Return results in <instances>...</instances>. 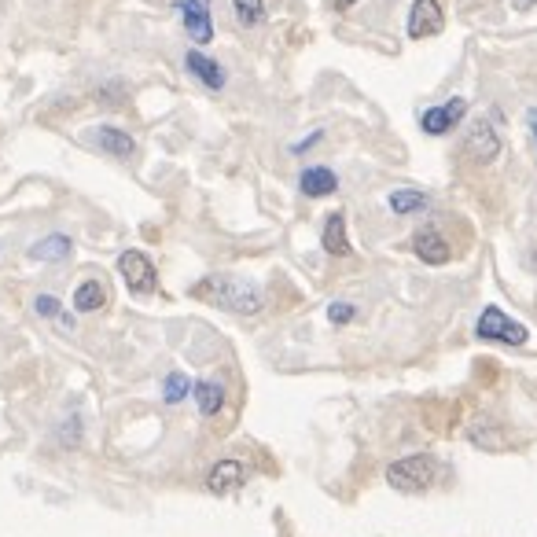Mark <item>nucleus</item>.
I'll list each match as a JSON object with an SVG mask.
<instances>
[{
  "instance_id": "12",
  "label": "nucleus",
  "mask_w": 537,
  "mask_h": 537,
  "mask_svg": "<svg viewBox=\"0 0 537 537\" xmlns=\"http://www.w3.org/2000/svg\"><path fill=\"white\" fill-rule=\"evenodd\" d=\"M184 67H188L192 78L203 81L206 89H225V70L210 56H203V52H188V56H184Z\"/></svg>"
},
{
  "instance_id": "3",
  "label": "nucleus",
  "mask_w": 537,
  "mask_h": 537,
  "mask_svg": "<svg viewBox=\"0 0 537 537\" xmlns=\"http://www.w3.org/2000/svg\"><path fill=\"white\" fill-rule=\"evenodd\" d=\"M475 332H479V339H493V343H512V346H523L526 343V328H523V324H515L512 317H504L497 306L482 309V317H479V324H475Z\"/></svg>"
},
{
  "instance_id": "11",
  "label": "nucleus",
  "mask_w": 537,
  "mask_h": 537,
  "mask_svg": "<svg viewBox=\"0 0 537 537\" xmlns=\"http://www.w3.org/2000/svg\"><path fill=\"white\" fill-rule=\"evenodd\" d=\"M298 188L309 195V199H324V195H332L339 188V177H335L328 166H306L302 177H298Z\"/></svg>"
},
{
  "instance_id": "25",
  "label": "nucleus",
  "mask_w": 537,
  "mask_h": 537,
  "mask_svg": "<svg viewBox=\"0 0 537 537\" xmlns=\"http://www.w3.org/2000/svg\"><path fill=\"white\" fill-rule=\"evenodd\" d=\"M530 122H534V137H537V115H530Z\"/></svg>"
},
{
  "instance_id": "8",
  "label": "nucleus",
  "mask_w": 537,
  "mask_h": 537,
  "mask_svg": "<svg viewBox=\"0 0 537 537\" xmlns=\"http://www.w3.org/2000/svg\"><path fill=\"white\" fill-rule=\"evenodd\" d=\"M184 15V30L192 37L195 45H206L214 37V23H210V0H184L181 4Z\"/></svg>"
},
{
  "instance_id": "13",
  "label": "nucleus",
  "mask_w": 537,
  "mask_h": 537,
  "mask_svg": "<svg viewBox=\"0 0 537 537\" xmlns=\"http://www.w3.org/2000/svg\"><path fill=\"white\" fill-rule=\"evenodd\" d=\"M243 482V464L240 460H221V464H214L210 468V475H206V490L210 493H229L236 490Z\"/></svg>"
},
{
  "instance_id": "15",
  "label": "nucleus",
  "mask_w": 537,
  "mask_h": 537,
  "mask_svg": "<svg viewBox=\"0 0 537 537\" xmlns=\"http://www.w3.org/2000/svg\"><path fill=\"white\" fill-rule=\"evenodd\" d=\"M195 405L203 416H218L221 405H225V387L214 383V379H203V383H195Z\"/></svg>"
},
{
  "instance_id": "19",
  "label": "nucleus",
  "mask_w": 537,
  "mask_h": 537,
  "mask_svg": "<svg viewBox=\"0 0 537 537\" xmlns=\"http://www.w3.org/2000/svg\"><path fill=\"white\" fill-rule=\"evenodd\" d=\"M427 206V195L423 192H412V188H398V192H390V210L394 214H416Z\"/></svg>"
},
{
  "instance_id": "5",
  "label": "nucleus",
  "mask_w": 537,
  "mask_h": 537,
  "mask_svg": "<svg viewBox=\"0 0 537 537\" xmlns=\"http://www.w3.org/2000/svg\"><path fill=\"white\" fill-rule=\"evenodd\" d=\"M446 23L442 15V4L438 0H412L409 8V37L412 41H423V37H435Z\"/></svg>"
},
{
  "instance_id": "21",
  "label": "nucleus",
  "mask_w": 537,
  "mask_h": 537,
  "mask_svg": "<svg viewBox=\"0 0 537 537\" xmlns=\"http://www.w3.org/2000/svg\"><path fill=\"white\" fill-rule=\"evenodd\" d=\"M188 390H192V383H188V376H181V372H173V376L166 379V401H170V405H177Z\"/></svg>"
},
{
  "instance_id": "16",
  "label": "nucleus",
  "mask_w": 537,
  "mask_h": 537,
  "mask_svg": "<svg viewBox=\"0 0 537 537\" xmlns=\"http://www.w3.org/2000/svg\"><path fill=\"white\" fill-rule=\"evenodd\" d=\"M103 302H107V291H103L100 280H85V284L74 287V309L78 313H96Z\"/></svg>"
},
{
  "instance_id": "14",
  "label": "nucleus",
  "mask_w": 537,
  "mask_h": 537,
  "mask_svg": "<svg viewBox=\"0 0 537 537\" xmlns=\"http://www.w3.org/2000/svg\"><path fill=\"white\" fill-rule=\"evenodd\" d=\"M320 243H324V251L335 254V258L350 254V240H346V218H343V214H332V218L324 221V236H320Z\"/></svg>"
},
{
  "instance_id": "18",
  "label": "nucleus",
  "mask_w": 537,
  "mask_h": 537,
  "mask_svg": "<svg viewBox=\"0 0 537 537\" xmlns=\"http://www.w3.org/2000/svg\"><path fill=\"white\" fill-rule=\"evenodd\" d=\"M34 309H37V313H41L45 320L59 324L63 332H74V317H70L67 309L59 306V298H56V295H37V298H34Z\"/></svg>"
},
{
  "instance_id": "6",
  "label": "nucleus",
  "mask_w": 537,
  "mask_h": 537,
  "mask_svg": "<svg viewBox=\"0 0 537 537\" xmlns=\"http://www.w3.org/2000/svg\"><path fill=\"white\" fill-rule=\"evenodd\" d=\"M464 111H468V103L460 100V96L449 103H438V107H427V111L420 115V129L423 133H431V137H442V133H449V129L464 118Z\"/></svg>"
},
{
  "instance_id": "20",
  "label": "nucleus",
  "mask_w": 537,
  "mask_h": 537,
  "mask_svg": "<svg viewBox=\"0 0 537 537\" xmlns=\"http://www.w3.org/2000/svg\"><path fill=\"white\" fill-rule=\"evenodd\" d=\"M232 12L240 26H258L265 23V0H232Z\"/></svg>"
},
{
  "instance_id": "4",
  "label": "nucleus",
  "mask_w": 537,
  "mask_h": 537,
  "mask_svg": "<svg viewBox=\"0 0 537 537\" xmlns=\"http://www.w3.org/2000/svg\"><path fill=\"white\" fill-rule=\"evenodd\" d=\"M118 273L126 276V284L133 295H151L155 284H159V276H155V265H151L148 254L140 251H126L118 258Z\"/></svg>"
},
{
  "instance_id": "17",
  "label": "nucleus",
  "mask_w": 537,
  "mask_h": 537,
  "mask_svg": "<svg viewBox=\"0 0 537 537\" xmlns=\"http://www.w3.org/2000/svg\"><path fill=\"white\" fill-rule=\"evenodd\" d=\"M30 258H37V262H63V258H70V240L67 236H45L41 243H34L30 247Z\"/></svg>"
},
{
  "instance_id": "23",
  "label": "nucleus",
  "mask_w": 537,
  "mask_h": 537,
  "mask_svg": "<svg viewBox=\"0 0 537 537\" xmlns=\"http://www.w3.org/2000/svg\"><path fill=\"white\" fill-rule=\"evenodd\" d=\"M332 4H335V8H339V12H346V8H354L357 0H332Z\"/></svg>"
},
{
  "instance_id": "10",
  "label": "nucleus",
  "mask_w": 537,
  "mask_h": 537,
  "mask_svg": "<svg viewBox=\"0 0 537 537\" xmlns=\"http://www.w3.org/2000/svg\"><path fill=\"white\" fill-rule=\"evenodd\" d=\"M412 251L427 265H446L449 262V243L438 229H420L412 236Z\"/></svg>"
},
{
  "instance_id": "2",
  "label": "nucleus",
  "mask_w": 537,
  "mask_h": 537,
  "mask_svg": "<svg viewBox=\"0 0 537 537\" xmlns=\"http://www.w3.org/2000/svg\"><path fill=\"white\" fill-rule=\"evenodd\" d=\"M431 479H435V460L431 457H405V460H398V464H390L387 468V482L401 493L427 490Z\"/></svg>"
},
{
  "instance_id": "24",
  "label": "nucleus",
  "mask_w": 537,
  "mask_h": 537,
  "mask_svg": "<svg viewBox=\"0 0 537 537\" xmlns=\"http://www.w3.org/2000/svg\"><path fill=\"white\" fill-rule=\"evenodd\" d=\"M530 4H534V0H515V8H519V12H523V8H530Z\"/></svg>"
},
{
  "instance_id": "7",
  "label": "nucleus",
  "mask_w": 537,
  "mask_h": 537,
  "mask_svg": "<svg viewBox=\"0 0 537 537\" xmlns=\"http://www.w3.org/2000/svg\"><path fill=\"white\" fill-rule=\"evenodd\" d=\"M497 151H501V140H497L490 122H475V126L468 129V137H464V155L482 166V162L497 159Z\"/></svg>"
},
{
  "instance_id": "9",
  "label": "nucleus",
  "mask_w": 537,
  "mask_h": 537,
  "mask_svg": "<svg viewBox=\"0 0 537 537\" xmlns=\"http://www.w3.org/2000/svg\"><path fill=\"white\" fill-rule=\"evenodd\" d=\"M89 140L100 151L115 155V159H133V151H137V140L129 137L126 129H115V126H96L89 133Z\"/></svg>"
},
{
  "instance_id": "1",
  "label": "nucleus",
  "mask_w": 537,
  "mask_h": 537,
  "mask_svg": "<svg viewBox=\"0 0 537 537\" xmlns=\"http://www.w3.org/2000/svg\"><path fill=\"white\" fill-rule=\"evenodd\" d=\"M192 295L221 309H232V313H247V317L265 306L262 287L251 284V280H240V276H206L203 284L192 287Z\"/></svg>"
},
{
  "instance_id": "22",
  "label": "nucleus",
  "mask_w": 537,
  "mask_h": 537,
  "mask_svg": "<svg viewBox=\"0 0 537 537\" xmlns=\"http://www.w3.org/2000/svg\"><path fill=\"white\" fill-rule=\"evenodd\" d=\"M357 309L350 306V302H332V309H328V317H332V324H350L354 320Z\"/></svg>"
}]
</instances>
